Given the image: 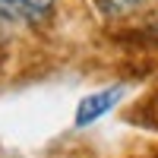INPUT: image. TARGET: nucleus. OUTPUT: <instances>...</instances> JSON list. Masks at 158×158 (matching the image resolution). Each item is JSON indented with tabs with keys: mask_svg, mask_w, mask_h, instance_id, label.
Here are the masks:
<instances>
[{
	"mask_svg": "<svg viewBox=\"0 0 158 158\" xmlns=\"http://www.w3.org/2000/svg\"><path fill=\"white\" fill-rule=\"evenodd\" d=\"M146 0H98L101 13H108V16H123V13H133L136 6H142Z\"/></svg>",
	"mask_w": 158,
	"mask_h": 158,
	"instance_id": "7ed1b4c3",
	"label": "nucleus"
},
{
	"mask_svg": "<svg viewBox=\"0 0 158 158\" xmlns=\"http://www.w3.org/2000/svg\"><path fill=\"white\" fill-rule=\"evenodd\" d=\"M123 95H127L123 85H108V89H98V92H92V95H85L82 101L76 104V117H73V123H76V127H89V123L101 120L104 114H111L117 104H120Z\"/></svg>",
	"mask_w": 158,
	"mask_h": 158,
	"instance_id": "f03ea898",
	"label": "nucleus"
},
{
	"mask_svg": "<svg viewBox=\"0 0 158 158\" xmlns=\"http://www.w3.org/2000/svg\"><path fill=\"white\" fill-rule=\"evenodd\" d=\"M54 13V0H0V35L38 25Z\"/></svg>",
	"mask_w": 158,
	"mask_h": 158,
	"instance_id": "f257e3e1",
	"label": "nucleus"
}]
</instances>
